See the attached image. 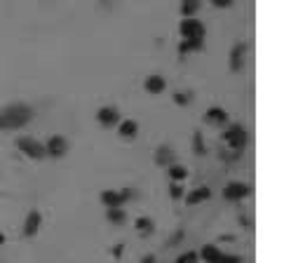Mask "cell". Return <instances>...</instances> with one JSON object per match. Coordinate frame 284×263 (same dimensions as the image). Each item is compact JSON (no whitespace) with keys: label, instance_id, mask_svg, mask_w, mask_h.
<instances>
[{"label":"cell","instance_id":"23","mask_svg":"<svg viewBox=\"0 0 284 263\" xmlns=\"http://www.w3.org/2000/svg\"><path fill=\"white\" fill-rule=\"evenodd\" d=\"M212 3L216 7H230V5H233V0H212Z\"/></svg>","mask_w":284,"mask_h":263},{"label":"cell","instance_id":"22","mask_svg":"<svg viewBox=\"0 0 284 263\" xmlns=\"http://www.w3.org/2000/svg\"><path fill=\"white\" fill-rule=\"evenodd\" d=\"M136 226H139L141 230H144V228H146V230H151V221H148V219H139V221H136Z\"/></svg>","mask_w":284,"mask_h":263},{"label":"cell","instance_id":"24","mask_svg":"<svg viewBox=\"0 0 284 263\" xmlns=\"http://www.w3.org/2000/svg\"><path fill=\"white\" fill-rule=\"evenodd\" d=\"M179 195H183V188H181V186H172V197H179Z\"/></svg>","mask_w":284,"mask_h":263},{"label":"cell","instance_id":"5","mask_svg":"<svg viewBox=\"0 0 284 263\" xmlns=\"http://www.w3.org/2000/svg\"><path fill=\"white\" fill-rule=\"evenodd\" d=\"M68 151V141L64 139V136L54 134V136H49V141L45 143V153L49 155H54V158H61V155Z\"/></svg>","mask_w":284,"mask_h":263},{"label":"cell","instance_id":"1","mask_svg":"<svg viewBox=\"0 0 284 263\" xmlns=\"http://www.w3.org/2000/svg\"><path fill=\"white\" fill-rule=\"evenodd\" d=\"M33 118V110L26 104H12L0 110V129H19Z\"/></svg>","mask_w":284,"mask_h":263},{"label":"cell","instance_id":"16","mask_svg":"<svg viewBox=\"0 0 284 263\" xmlns=\"http://www.w3.org/2000/svg\"><path fill=\"white\" fill-rule=\"evenodd\" d=\"M38 221H40V216H38V212H33V214L29 216V221H26V232H36L38 230Z\"/></svg>","mask_w":284,"mask_h":263},{"label":"cell","instance_id":"13","mask_svg":"<svg viewBox=\"0 0 284 263\" xmlns=\"http://www.w3.org/2000/svg\"><path fill=\"white\" fill-rule=\"evenodd\" d=\"M136 132H139V125L134 123V120H125V123H120V134H122V136L132 139Z\"/></svg>","mask_w":284,"mask_h":263},{"label":"cell","instance_id":"11","mask_svg":"<svg viewBox=\"0 0 284 263\" xmlns=\"http://www.w3.org/2000/svg\"><path fill=\"white\" fill-rule=\"evenodd\" d=\"M193 49H202V38H186V40L179 45V52H181V54L193 52Z\"/></svg>","mask_w":284,"mask_h":263},{"label":"cell","instance_id":"3","mask_svg":"<svg viewBox=\"0 0 284 263\" xmlns=\"http://www.w3.org/2000/svg\"><path fill=\"white\" fill-rule=\"evenodd\" d=\"M19 151L24 155H29V158H43L45 155V146L43 143H38L36 139H29V136H24V139H19Z\"/></svg>","mask_w":284,"mask_h":263},{"label":"cell","instance_id":"15","mask_svg":"<svg viewBox=\"0 0 284 263\" xmlns=\"http://www.w3.org/2000/svg\"><path fill=\"white\" fill-rule=\"evenodd\" d=\"M242 54H244V45H237V47L233 49V64H230L233 71H237V68L242 66Z\"/></svg>","mask_w":284,"mask_h":263},{"label":"cell","instance_id":"26","mask_svg":"<svg viewBox=\"0 0 284 263\" xmlns=\"http://www.w3.org/2000/svg\"><path fill=\"white\" fill-rule=\"evenodd\" d=\"M0 242H3V235H0Z\"/></svg>","mask_w":284,"mask_h":263},{"label":"cell","instance_id":"25","mask_svg":"<svg viewBox=\"0 0 284 263\" xmlns=\"http://www.w3.org/2000/svg\"><path fill=\"white\" fill-rule=\"evenodd\" d=\"M146 263H153V256H148V258H146Z\"/></svg>","mask_w":284,"mask_h":263},{"label":"cell","instance_id":"8","mask_svg":"<svg viewBox=\"0 0 284 263\" xmlns=\"http://www.w3.org/2000/svg\"><path fill=\"white\" fill-rule=\"evenodd\" d=\"M162 90H164V78L162 75H151V78L146 80V92L160 94Z\"/></svg>","mask_w":284,"mask_h":263},{"label":"cell","instance_id":"19","mask_svg":"<svg viewBox=\"0 0 284 263\" xmlns=\"http://www.w3.org/2000/svg\"><path fill=\"white\" fill-rule=\"evenodd\" d=\"M108 216H110V221H122V219H125V212H120L118 207H110Z\"/></svg>","mask_w":284,"mask_h":263},{"label":"cell","instance_id":"17","mask_svg":"<svg viewBox=\"0 0 284 263\" xmlns=\"http://www.w3.org/2000/svg\"><path fill=\"white\" fill-rule=\"evenodd\" d=\"M205 197H209V190H207V188H202V190H195L193 195L188 197V202H190V204H195V202L205 200Z\"/></svg>","mask_w":284,"mask_h":263},{"label":"cell","instance_id":"2","mask_svg":"<svg viewBox=\"0 0 284 263\" xmlns=\"http://www.w3.org/2000/svg\"><path fill=\"white\" fill-rule=\"evenodd\" d=\"M179 31H181L183 40L186 38H205V24L200 21V19H193V17H186L179 26Z\"/></svg>","mask_w":284,"mask_h":263},{"label":"cell","instance_id":"6","mask_svg":"<svg viewBox=\"0 0 284 263\" xmlns=\"http://www.w3.org/2000/svg\"><path fill=\"white\" fill-rule=\"evenodd\" d=\"M202 256L209 263H240V258H235V256H223L216 247H207V249L202 251Z\"/></svg>","mask_w":284,"mask_h":263},{"label":"cell","instance_id":"14","mask_svg":"<svg viewBox=\"0 0 284 263\" xmlns=\"http://www.w3.org/2000/svg\"><path fill=\"white\" fill-rule=\"evenodd\" d=\"M122 200H125V193H103V202L108 204V207H120Z\"/></svg>","mask_w":284,"mask_h":263},{"label":"cell","instance_id":"9","mask_svg":"<svg viewBox=\"0 0 284 263\" xmlns=\"http://www.w3.org/2000/svg\"><path fill=\"white\" fill-rule=\"evenodd\" d=\"M249 193V188L244 184H228V188H225V197L228 200H237V197H244Z\"/></svg>","mask_w":284,"mask_h":263},{"label":"cell","instance_id":"10","mask_svg":"<svg viewBox=\"0 0 284 263\" xmlns=\"http://www.w3.org/2000/svg\"><path fill=\"white\" fill-rule=\"evenodd\" d=\"M207 120L212 125H223L225 120H228V115H225L223 108H209L207 110Z\"/></svg>","mask_w":284,"mask_h":263},{"label":"cell","instance_id":"4","mask_svg":"<svg viewBox=\"0 0 284 263\" xmlns=\"http://www.w3.org/2000/svg\"><path fill=\"white\" fill-rule=\"evenodd\" d=\"M225 139L230 141L233 151H237V153H240V148L247 143V132H244V127H242V125H233V127H228V132H225Z\"/></svg>","mask_w":284,"mask_h":263},{"label":"cell","instance_id":"12","mask_svg":"<svg viewBox=\"0 0 284 263\" xmlns=\"http://www.w3.org/2000/svg\"><path fill=\"white\" fill-rule=\"evenodd\" d=\"M200 3L202 0H181V14L183 17H193L200 10Z\"/></svg>","mask_w":284,"mask_h":263},{"label":"cell","instance_id":"7","mask_svg":"<svg viewBox=\"0 0 284 263\" xmlns=\"http://www.w3.org/2000/svg\"><path fill=\"white\" fill-rule=\"evenodd\" d=\"M118 120H120V113H118V108H113V106H106V108L99 110V123L106 125V127L115 125Z\"/></svg>","mask_w":284,"mask_h":263},{"label":"cell","instance_id":"20","mask_svg":"<svg viewBox=\"0 0 284 263\" xmlns=\"http://www.w3.org/2000/svg\"><path fill=\"white\" fill-rule=\"evenodd\" d=\"M172 177H174V179H183V177H186V169H183V167H172Z\"/></svg>","mask_w":284,"mask_h":263},{"label":"cell","instance_id":"18","mask_svg":"<svg viewBox=\"0 0 284 263\" xmlns=\"http://www.w3.org/2000/svg\"><path fill=\"white\" fill-rule=\"evenodd\" d=\"M169 160H172L169 148H160V153H157V162H169Z\"/></svg>","mask_w":284,"mask_h":263},{"label":"cell","instance_id":"21","mask_svg":"<svg viewBox=\"0 0 284 263\" xmlns=\"http://www.w3.org/2000/svg\"><path fill=\"white\" fill-rule=\"evenodd\" d=\"M195 261H197V254H193V251H190V254H186L183 258H179V263H195Z\"/></svg>","mask_w":284,"mask_h":263}]
</instances>
